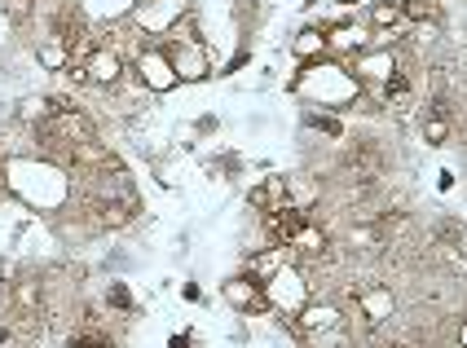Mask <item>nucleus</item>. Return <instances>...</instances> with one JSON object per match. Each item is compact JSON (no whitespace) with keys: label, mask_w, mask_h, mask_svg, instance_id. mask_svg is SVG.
Segmentation results:
<instances>
[{"label":"nucleus","mask_w":467,"mask_h":348,"mask_svg":"<svg viewBox=\"0 0 467 348\" xmlns=\"http://www.w3.org/2000/svg\"><path fill=\"white\" fill-rule=\"evenodd\" d=\"M459 344L467 348V318H463V331H459Z\"/></svg>","instance_id":"obj_22"},{"label":"nucleus","mask_w":467,"mask_h":348,"mask_svg":"<svg viewBox=\"0 0 467 348\" xmlns=\"http://www.w3.org/2000/svg\"><path fill=\"white\" fill-rule=\"evenodd\" d=\"M401 18L406 22H437L441 18V4L437 0H406L401 4Z\"/></svg>","instance_id":"obj_10"},{"label":"nucleus","mask_w":467,"mask_h":348,"mask_svg":"<svg viewBox=\"0 0 467 348\" xmlns=\"http://www.w3.org/2000/svg\"><path fill=\"white\" fill-rule=\"evenodd\" d=\"M84 71H89V80H93V84H115L123 67H119V53H111V49H102V44H98V53L84 62Z\"/></svg>","instance_id":"obj_6"},{"label":"nucleus","mask_w":467,"mask_h":348,"mask_svg":"<svg viewBox=\"0 0 467 348\" xmlns=\"http://www.w3.org/2000/svg\"><path fill=\"white\" fill-rule=\"evenodd\" d=\"M296 318H300V336H318V331H336L340 327V309L336 304H305Z\"/></svg>","instance_id":"obj_4"},{"label":"nucleus","mask_w":467,"mask_h":348,"mask_svg":"<svg viewBox=\"0 0 467 348\" xmlns=\"http://www.w3.org/2000/svg\"><path fill=\"white\" fill-rule=\"evenodd\" d=\"M226 300L238 304V309H247V313H260V309H265V282H256V278L247 273V278H238V282L226 287Z\"/></svg>","instance_id":"obj_5"},{"label":"nucleus","mask_w":467,"mask_h":348,"mask_svg":"<svg viewBox=\"0 0 467 348\" xmlns=\"http://www.w3.org/2000/svg\"><path fill=\"white\" fill-rule=\"evenodd\" d=\"M327 49H344V53H352V49H366V36H361L357 27L331 31V36H327Z\"/></svg>","instance_id":"obj_13"},{"label":"nucleus","mask_w":467,"mask_h":348,"mask_svg":"<svg viewBox=\"0 0 467 348\" xmlns=\"http://www.w3.org/2000/svg\"><path fill=\"white\" fill-rule=\"evenodd\" d=\"M361 309H366L375 322H384V318L392 313V296H388L384 287H379V291H366V296H361Z\"/></svg>","instance_id":"obj_12"},{"label":"nucleus","mask_w":467,"mask_h":348,"mask_svg":"<svg viewBox=\"0 0 467 348\" xmlns=\"http://www.w3.org/2000/svg\"><path fill=\"white\" fill-rule=\"evenodd\" d=\"M13 304H18L22 318H36L40 313V282L36 278H18L13 282Z\"/></svg>","instance_id":"obj_8"},{"label":"nucleus","mask_w":467,"mask_h":348,"mask_svg":"<svg viewBox=\"0 0 467 348\" xmlns=\"http://www.w3.org/2000/svg\"><path fill=\"white\" fill-rule=\"evenodd\" d=\"M397 22H401V4L384 0V4L370 9V27H384V31H388V27H397Z\"/></svg>","instance_id":"obj_14"},{"label":"nucleus","mask_w":467,"mask_h":348,"mask_svg":"<svg viewBox=\"0 0 467 348\" xmlns=\"http://www.w3.org/2000/svg\"><path fill=\"white\" fill-rule=\"evenodd\" d=\"M132 217H137V203H132V199H111V203H102V208H98V225H107V230L128 225Z\"/></svg>","instance_id":"obj_7"},{"label":"nucleus","mask_w":467,"mask_h":348,"mask_svg":"<svg viewBox=\"0 0 467 348\" xmlns=\"http://www.w3.org/2000/svg\"><path fill=\"white\" fill-rule=\"evenodd\" d=\"M137 75H141L146 89H159V93L177 84V67H172V58L163 49H146L141 62H137Z\"/></svg>","instance_id":"obj_1"},{"label":"nucleus","mask_w":467,"mask_h":348,"mask_svg":"<svg viewBox=\"0 0 467 348\" xmlns=\"http://www.w3.org/2000/svg\"><path fill=\"white\" fill-rule=\"evenodd\" d=\"M111 304H115V309H132V296H128L123 287H111Z\"/></svg>","instance_id":"obj_20"},{"label":"nucleus","mask_w":467,"mask_h":348,"mask_svg":"<svg viewBox=\"0 0 467 348\" xmlns=\"http://www.w3.org/2000/svg\"><path fill=\"white\" fill-rule=\"evenodd\" d=\"M437 238H441V242H450V251H459V238H463V233H459L455 221H450V225H441V230H437Z\"/></svg>","instance_id":"obj_19"},{"label":"nucleus","mask_w":467,"mask_h":348,"mask_svg":"<svg viewBox=\"0 0 467 348\" xmlns=\"http://www.w3.org/2000/svg\"><path fill=\"white\" fill-rule=\"evenodd\" d=\"M287 247H296V251H300V256H318V251H322V247H327V233L318 230V225H313V221H305V225H300V230H296V238H291V242H287Z\"/></svg>","instance_id":"obj_9"},{"label":"nucleus","mask_w":467,"mask_h":348,"mask_svg":"<svg viewBox=\"0 0 467 348\" xmlns=\"http://www.w3.org/2000/svg\"><path fill=\"white\" fill-rule=\"evenodd\" d=\"M309 123H313V128H322V132H331V137H340V123H336V119H309Z\"/></svg>","instance_id":"obj_21"},{"label":"nucleus","mask_w":467,"mask_h":348,"mask_svg":"<svg viewBox=\"0 0 467 348\" xmlns=\"http://www.w3.org/2000/svg\"><path fill=\"white\" fill-rule=\"evenodd\" d=\"M40 62H44L49 71H58V67H67V62H71V53H67V44L49 40V44H40Z\"/></svg>","instance_id":"obj_16"},{"label":"nucleus","mask_w":467,"mask_h":348,"mask_svg":"<svg viewBox=\"0 0 467 348\" xmlns=\"http://www.w3.org/2000/svg\"><path fill=\"white\" fill-rule=\"evenodd\" d=\"M296 53H300V58H318V53H327V36H322V31H305V36L296 40Z\"/></svg>","instance_id":"obj_15"},{"label":"nucleus","mask_w":467,"mask_h":348,"mask_svg":"<svg viewBox=\"0 0 467 348\" xmlns=\"http://www.w3.org/2000/svg\"><path fill=\"white\" fill-rule=\"evenodd\" d=\"M423 137H428L432 146H441V141L450 137V123H446V119H441V115H437V119H428V128H423Z\"/></svg>","instance_id":"obj_18"},{"label":"nucleus","mask_w":467,"mask_h":348,"mask_svg":"<svg viewBox=\"0 0 467 348\" xmlns=\"http://www.w3.org/2000/svg\"><path fill=\"white\" fill-rule=\"evenodd\" d=\"M67 348H115V344H111L107 336H98V331H80V336H75Z\"/></svg>","instance_id":"obj_17"},{"label":"nucleus","mask_w":467,"mask_h":348,"mask_svg":"<svg viewBox=\"0 0 467 348\" xmlns=\"http://www.w3.org/2000/svg\"><path fill=\"white\" fill-rule=\"evenodd\" d=\"M278 269H282V251H278V247L251 260V278H256V282H269V278H273Z\"/></svg>","instance_id":"obj_11"},{"label":"nucleus","mask_w":467,"mask_h":348,"mask_svg":"<svg viewBox=\"0 0 467 348\" xmlns=\"http://www.w3.org/2000/svg\"><path fill=\"white\" fill-rule=\"evenodd\" d=\"M168 58H172V67H177V80H203V75H208V53H203L199 44H190V40H181Z\"/></svg>","instance_id":"obj_3"},{"label":"nucleus","mask_w":467,"mask_h":348,"mask_svg":"<svg viewBox=\"0 0 467 348\" xmlns=\"http://www.w3.org/2000/svg\"><path fill=\"white\" fill-rule=\"evenodd\" d=\"M379 163H384V154H379V146H375V141H357V146H349V154H344V168H349L361 186H370V181H375Z\"/></svg>","instance_id":"obj_2"}]
</instances>
